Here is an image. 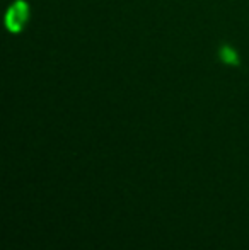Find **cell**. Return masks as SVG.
Instances as JSON below:
<instances>
[{"label": "cell", "mask_w": 249, "mask_h": 250, "mask_svg": "<svg viewBox=\"0 0 249 250\" xmlns=\"http://www.w3.org/2000/svg\"><path fill=\"white\" fill-rule=\"evenodd\" d=\"M219 60L226 65H230V66H239L241 65V60H239V55L237 51L234 50L230 44H222L219 48Z\"/></svg>", "instance_id": "2"}, {"label": "cell", "mask_w": 249, "mask_h": 250, "mask_svg": "<svg viewBox=\"0 0 249 250\" xmlns=\"http://www.w3.org/2000/svg\"><path fill=\"white\" fill-rule=\"evenodd\" d=\"M29 19V5L24 0H16L5 14V26L10 33H21Z\"/></svg>", "instance_id": "1"}]
</instances>
